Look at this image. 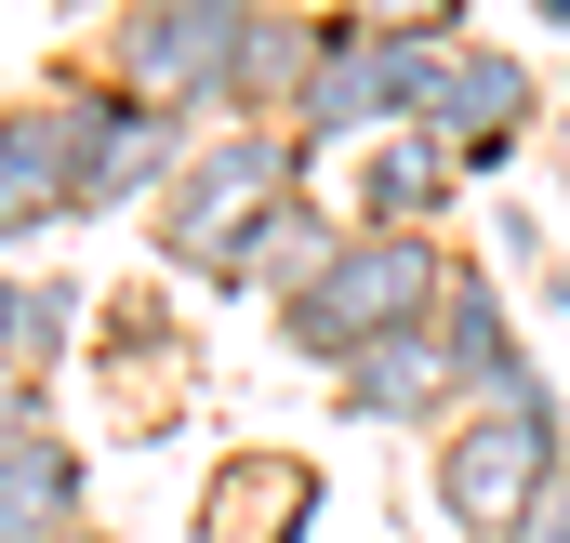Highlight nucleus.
Instances as JSON below:
<instances>
[{"label":"nucleus","mask_w":570,"mask_h":543,"mask_svg":"<svg viewBox=\"0 0 570 543\" xmlns=\"http://www.w3.org/2000/svg\"><path fill=\"white\" fill-rule=\"evenodd\" d=\"M438 358H451V385H464V411H531L558 398V372L531 358V332H518V292L478 266H451V292H438Z\"/></svg>","instance_id":"6e6552de"},{"label":"nucleus","mask_w":570,"mask_h":543,"mask_svg":"<svg viewBox=\"0 0 570 543\" xmlns=\"http://www.w3.org/2000/svg\"><path fill=\"white\" fill-rule=\"evenodd\" d=\"M332 239H345V199H332V186H305V199H279V213L253 226V253L213 278V292H226V305H279V292H305V278L332 266Z\"/></svg>","instance_id":"2eb2a0df"},{"label":"nucleus","mask_w":570,"mask_h":543,"mask_svg":"<svg viewBox=\"0 0 570 543\" xmlns=\"http://www.w3.org/2000/svg\"><path fill=\"white\" fill-rule=\"evenodd\" d=\"M318 504H332V491H318L305 451H226V477L199 491V543H226V531L239 543H305Z\"/></svg>","instance_id":"f8f14e48"},{"label":"nucleus","mask_w":570,"mask_h":543,"mask_svg":"<svg viewBox=\"0 0 570 543\" xmlns=\"http://www.w3.org/2000/svg\"><path fill=\"white\" fill-rule=\"evenodd\" d=\"M518 543H570V477L544 491V504H531V517H518Z\"/></svg>","instance_id":"a211bd4d"},{"label":"nucleus","mask_w":570,"mask_h":543,"mask_svg":"<svg viewBox=\"0 0 570 543\" xmlns=\"http://www.w3.org/2000/svg\"><path fill=\"white\" fill-rule=\"evenodd\" d=\"M80 543H120V531H80Z\"/></svg>","instance_id":"4be33fe9"},{"label":"nucleus","mask_w":570,"mask_h":543,"mask_svg":"<svg viewBox=\"0 0 570 543\" xmlns=\"http://www.w3.org/2000/svg\"><path fill=\"white\" fill-rule=\"evenodd\" d=\"M558 172H570V159H558Z\"/></svg>","instance_id":"5701e85b"},{"label":"nucleus","mask_w":570,"mask_h":543,"mask_svg":"<svg viewBox=\"0 0 570 543\" xmlns=\"http://www.w3.org/2000/svg\"><path fill=\"white\" fill-rule=\"evenodd\" d=\"M80 318H94L80 278L0 266V398H53V372L80 358Z\"/></svg>","instance_id":"4468645a"},{"label":"nucleus","mask_w":570,"mask_h":543,"mask_svg":"<svg viewBox=\"0 0 570 543\" xmlns=\"http://www.w3.org/2000/svg\"><path fill=\"white\" fill-rule=\"evenodd\" d=\"M531 13H544V27H570V0H531Z\"/></svg>","instance_id":"412c9836"},{"label":"nucleus","mask_w":570,"mask_h":543,"mask_svg":"<svg viewBox=\"0 0 570 543\" xmlns=\"http://www.w3.org/2000/svg\"><path fill=\"white\" fill-rule=\"evenodd\" d=\"M464 213V159L438 134H372L345 159V226H385V239H451Z\"/></svg>","instance_id":"9d476101"},{"label":"nucleus","mask_w":570,"mask_h":543,"mask_svg":"<svg viewBox=\"0 0 570 543\" xmlns=\"http://www.w3.org/2000/svg\"><path fill=\"white\" fill-rule=\"evenodd\" d=\"M80 531H94V451L67 424L13 437L0 451V543H80Z\"/></svg>","instance_id":"ddd939ff"},{"label":"nucleus","mask_w":570,"mask_h":543,"mask_svg":"<svg viewBox=\"0 0 570 543\" xmlns=\"http://www.w3.org/2000/svg\"><path fill=\"white\" fill-rule=\"evenodd\" d=\"M318 186V159H305V134H279V120H226V134L186 146V172L159 186V213H146V253L173 278H226L239 253H253V226L279 213V199H305Z\"/></svg>","instance_id":"f257e3e1"},{"label":"nucleus","mask_w":570,"mask_h":543,"mask_svg":"<svg viewBox=\"0 0 570 543\" xmlns=\"http://www.w3.org/2000/svg\"><path fill=\"white\" fill-rule=\"evenodd\" d=\"M544 120H558V93H544V67H531V53H504V40H451L412 134H438L451 159H464V186H478V172H504Z\"/></svg>","instance_id":"0eeeda50"},{"label":"nucleus","mask_w":570,"mask_h":543,"mask_svg":"<svg viewBox=\"0 0 570 543\" xmlns=\"http://www.w3.org/2000/svg\"><path fill=\"white\" fill-rule=\"evenodd\" d=\"M253 13H266V0H120L80 67L120 80V93H146V107H173V120H199V134H226V120H239Z\"/></svg>","instance_id":"7ed1b4c3"},{"label":"nucleus","mask_w":570,"mask_h":543,"mask_svg":"<svg viewBox=\"0 0 570 543\" xmlns=\"http://www.w3.org/2000/svg\"><path fill=\"white\" fill-rule=\"evenodd\" d=\"M451 239H385V226H345L332 239V266L279 292V345L305 372H345V358H372V345H399V332H425L438 292H451Z\"/></svg>","instance_id":"f03ea898"},{"label":"nucleus","mask_w":570,"mask_h":543,"mask_svg":"<svg viewBox=\"0 0 570 543\" xmlns=\"http://www.w3.org/2000/svg\"><path fill=\"white\" fill-rule=\"evenodd\" d=\"M53 107H67V146H80V226H107V213H159V186H173L186 146H199V120L146 107V93H120V80H94L80 53L53 67Z\"/></svg>","instance_id":"39448f33"},{"label":"nucleus","mask_w":570,"mask_h":543,"mask_svg":"<svg viewBox=\"0 0 570 543\" xmlns=\"http://www.w3.org/2000/svg\"><path fill=\"white\" fill-rule=\"evenodd\" d=\"M318 40H332V0H266L253 13V53H239V120H279L305 107V80H318Z\"/></svg>","instance_id":"dca6fc26"},{"label":"nucleus","mask_w":570,"mask_h":543,"mask_svg":"<svg viewBox=\"0 0 570 543\" xmlns=\"http://www.w3.org/2000/svg\"><path fill=\"white\" fill-rule=\"evenodd\" d=\"M438 53H451V40H372V27H345V13H332V40H318V80H305V107H292L305 159L332 172V159H358L372 134H412V120H425Z\"/></svg>","instance_id":"423d86ee"},{"label":"nucleus","mask_w":570,"mask_h":543,"mask_svg":"<svg viewBox=\"0 0 570 543\" xmlns=\"http://www.w3.org/2000/svg\"><path fill=\"white\" fill-rule=\"evenodd\" d=\"M531 278H544V318H570V253H544Z\"/></svg>","instance_id":"6ab92c4d"},{"label":"nucleus","mask_w":570,"mask_h":543,"mask_svg":"<svg viewBox=\"0 0 570 543\" xmlns=\"http://www.w3.org/2000/svg\"><path fill=\"white\" fill-rule=\"evenodd\" d=\"M332 411H345V424H399V437H438V424L464 411L451 358H438V318H425V332H399V345H372V358H345V372H332Z\"/></svg>","instance_id":"9b49d317"},{"label":"nucleus","mask_w":570,"mask_h":543,"mask_svg":"<svg viewBox=\"0 0 570 543\" xmlns=\"http://www.w3.org/2000/svg\"><path fill=\"white\" fill-rule=\"evenodd\" d=\"M53 226H80V146H67L53 80H27V93L0 107V266H13L27 239H53Z\"/></svg>","instance_id":"1a4fd4ad"},{"label":"nucleus","mask_w":570,"mask_h":543,"mask_svg":"<svg viewBox=\"0 0 570 543\" xmlns=\"http://www.w3.org/2000/svg\"><path fill=\"white\" fill-rule=\"evenodd\" d=\"M558 159H570V67H558Z\"/></svg>","instance_id":"aec40b11"},{"label":"nucleus","mask_w":570,"mask_h":543,"mask_svg":"<svg viewBox=\"0 0 570 543\" xmlns=\"http://www.w3.org/2000/svg\"><path fill=\"white\" fill-rule=\"evenodd\" d=\"M345 27H372V40H478V13L464 0H332Z\"/></svg>","instance_id":"f3484780"},{"label":"nucleus","mask_w":570,"mask_h":543,"mask_svg":"<svg viewBox=\"0 0 570 543\" xmlns=\"http://www.w3.org/2000/svg\"><path fill=\"white\" fill-rule=\"evenodd\" d=\"M570 477V398L531 411H451L425 437V504L438 543H518V517Z\"/></svg>","instance_id":"20e7f679"}]
</instances>
